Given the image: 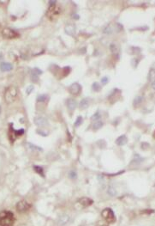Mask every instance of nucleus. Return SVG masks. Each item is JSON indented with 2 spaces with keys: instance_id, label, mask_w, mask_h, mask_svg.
I'll use <instances>...</instances> for the list:
<instances>
[{
  "instance_id": "1",
  "label": "nucleus",
  "mask_w": 155,
  "mask_h": 226,
  "mask_svg": "<svg viewBox=\"0 0 155 226\" xmlns=\"http://www.w3.org/2000/svg\"><path fill=\"white\" fill-rule=\"evenodd\" d=\"M15 216L11 211H3L0 212V226H13Z\"/></svg>"
},
{
  "instance_id": "2",
  "label": "nucleus",
  "mask_w": 155,
  "mask_h": 226,
  "mask_svg": "<svg viewBox=\"0 0 155 226\" xmlns=\"http://www.w3.org/2000/svg\"><path fill=\"white\" fill-rule=\"evenodd\" d=\"M17 90L15 87L10 86L5 90L4 92V99L7 103H12L14 102L17 98Z\"/></svg>"
},
{
  "instance_id": "3",
  "label": "nucleus",
  "mask_w": 155,
  "mask_h": 226,
  "mask_svg": "<svg viewBox=\"0 0 155 226\" xmlns=\"http://www.w3.org/2000/svg\"><path fill=\"white\" fill-rule=\"evenodd\" d=\"M59 14H60V8L57 5H56V3H54V4H51V6L49 7L46 12V17L50 20L53 21L58 17Z\"/></svg>"
},
{
  "instance_id": "4",
  "label": "nucleus",
  "mask_w": 155,
  "mask_h": 226,
  "mask_svg": "<svg viewBox=\"0 0 155 226\" xmlns=\"http://www.w3.org/2000/svg\"><path fill=\"white\" fill-rule=\"evenodd\" d=\"M101 215L103 218L105 220V222L108 224H113L116 221V217L114 214L113 211L111 208H105L102 211Z\"/></svg>"
},
{
  "instance_id": "5",
  "label": "nucleus",
  "mask_w": 155,
  "mask_h": 226,
  "mask_svg": "<svg viewBox=\"0 0 155 226\" xmlns=\"http://www.w3.org/2000/svg\"><path fill=\"white\" fill-rule=\"evenodd\" d=\"M24 133V129H20L18 131H15V130L13 129V125L10 124V132H9V138L11 140V142L13 143L15 141V139L16 138H18L19 136L22 135Z\"/></svg>"
},
{
  "instance_id": "6",
  "label": "nucleus",
  "mask_w": 155,
  "mask_h": 226,
  "mask_svg": "<svg viewBox=\"0 0 155 226\" xmlns=\"http://www.w3.org/2000/svg\"><path fill=\"white\" fill-rule=\"evenodd\" d=\"M31 208V205L26 200H21L16 204V210L19 212H25Z\"/></svg>"
},
{
  "instance_id": "7",
  "label": "nucleus",
  "mask_w": 155,
  "mask_h": 226,
  "mask_svg": "<svg viewBox=\"0 0 155 226\" xmlns=\"http://www.w3.org/2000/svg\"><path fill=\"white\" fill-rule=\"evenodd\" d=\"M2 35L4 38L7 39H14V38H16L18 36L16 32H15L13 29L11 28H5L3 29V32H2Z\"/></svg>"
},
{
  "instance_id": "8",
  "label": "nucleus",
  "mask_w": 155,
  "mask_h": 226,
  "mask_svg": "<svg viewBox=\"0 0 155 226\" xmlns=\"http://www.w3.org/2000/svg\"><path fill=\"white\" fill-rule=\"evenodd\" d=\"M81 91H82V86L78 83H74L70 86V92L71 93V95H76L80 94Z\"/></svg>"
},
{
  "instance_id": "9",
  "label": "nucleus",
  "mask_w": 155,
  "mask_h": 226,
  "mask_svg": "<svg viewBox=\"0 0 155 226\" xmlns=\"http://www.w3.org/2000/svg\"><path fill=\"white\" fill-rule=\"evenodd\" d=\"M34 123L40 127H43V126H48V120L45 117H36L34 119Z\"/></svg>"
},
{
  "instance_id": "10",
  "label": "nucleus",
  "mask_w": 155,
  "mask_h": 226,
  "mask_svg": "<svg viewBox=\"0 0 155 226\" xmlns=\"http://www.w3.org/2000/svg\"><path fill=\"white\" fill-rule=\"evenodd\" d=\"M42 74V71H40L39 68H33L31 70V79L33 82L36 83L39 80V76Z\"/></svg>"
},
{
  "instance_id": "11",
  "label": "nucleus",
  "mask_w": 155,
  "mask_h": 226,
  "mask_svg": "<svg viewBox=\"0 0 155 226\" xmlns=\"http://www.w3.org/2000/svg\"><path fill=\"white\" fill-rule=\"evenodd\" d=\"M64 31L69 35H75L76 32V28L74 24H68L64 28Z\"/></svg>"
},
{
  "instance_id": "12",
  "label": "nucleus",
  "mask_w": 155,
  "mask_h": 226,
  "mask_svg": "<svg viewBox=\"0 0 155 226\" xmlns=\"http://www.w3.org/2000/svg\"><path fill=\"white\" fill-rule=\"evenodd\" d=\"M78 202L80 203L81 205H82V206H85V207H87V206H90L93 203V201L91 200V199L89 198H87V197H83V198H81L80 200H78Z\"/></svg>"
},
{
  "instance_id": "13",
  "label": "nucleus",
  "mask_w": 155,
  "mask_h": 226,
  "mask_svg": "<svg viewBox=\"0 0 155 226\" xmlns=\"http://www.w3.org/2000/svg\"><path fill=\"white\" fill-rule=\"evenodd\" d=\"M66 105L70 110H74L77 106V101L73 98H69L66 101Z\"/></svg>"
},
{
  "instance_id": "14",
  "label": "nucleus",
  "mask_w": 155,
  "mask_h": 226,
  "mask_svg": "<svg viewBox=\"0 0 155 226\" xmlns=\"http://www.w3.org/2000/svg\"><path fill=\"white\" fill-rule=\"evenodd\" d=\"M89 105H90V99L84 98L80 101V103H79V108H80L82 110H84V109H87V108L89 107Z\"/></svg>"
},
{
  "instance_id": "15",
  "label": "nucleus",
  "mask_w": 155,
  "mask_h": 226,
  "mask_svg": "<svg viewBox=\"0 0 155 226\" xmlns=\"http://www.w3.org/2000/svg\"><path fill=\"white\" fill-rule=\"evenodd\" d=\"M13 66H12L11 64L7 63V62H2L0 64V69H1L2 72H10L12 70Z\"/></svg>"
},
{
  "instance_id": "16",
  "label": "nucleus",
  "mask_w": 155,
  "mask_h": 226,
  "mask_svg": "<svg viewBox=\"0 0 155 226\" xmlns=\"http://www.w3.org/2000/svg\"><path fill=\"white\" fill-rule=\"evenodd\" d=\"M127 141H128L127 137L125 136V135H122V136L118 137V138H117V140H116V144H117V145L122 146V145H124L125 144L127 143Z\"/></svg>"
},
{
  "instance_id": "17",
  "label": "nucleus",
  "mask_w": 155,
  "mask_h": 226,
  "mask_svg": "<svg viewBox=\"0 0 155 226\" xmlns=\"http://www.w3.org/2000/svg\"><path fill=\"white\" fill-rule=\"evenodd\" d=\"M103 125H104L103 121H102L101 120H97V121H93L92 127L93 130H99L103 126Z\"/></svg>"
},
{
  "instance_id": "18",
  "label": "nucleus",
  "mask_w": 155,
  "mask_h": 226,
  "mask_svg": "<svg viewBox=\"0 0 155 226\" xmlns=\"http://www.w3.org/2000/svg\"><path fill=\"white\" fill-rule=\"evenodd\" d=\"M69 221H70V218H69L68 216H66V215H63V216L60 217L58 219V223H59V225H65V224H67Z\"/></svg>"
},
{
  "instance_id": "19",
  "label": "nucleus",
  "mask_w": 155,
  "mask_h": 226,
  "mask_svg": "<svg viewBox=\"0 0 155 226\" xmlns=\"http://www.w3.org/2000/svg\"><path fill=\"white\" fill-rule=\"evenodd\" d=\"M148 80L150 81V83H154L155 82V70L152 69L149 72V75H148Z\"/></svg>"
},
{
  "instance_id": "20",
  "label": "nucleus",
  "mask_w": 155,
  "mask_h": 226,
  "mask_svg": "<svg viewBox=\"0 0 155 226\" xmlns=\"http://www.w3.org/2000/svg\"><path fill=\"white\" fill-rule=\"evenodd\" d=\"M100 113H99V112H96V113H94V114L93 115L92 117H91V120L93 122V121H97V120H100Z\"/></svg>"
},
{
  "instance_id": "21",
  "label": "nucleus",
  "mask_w": 155,
  "mask_h": 226,
  "mask_svg": "<svg viewBox=\"0 0 155 226\" xmlns=\"http://www.w3.org/2000/svg\"><path fill=\"white\" fill-rule=\"evenodd\" d=\"M33 169H34V170L36 171V173L40 174V175H41L42 177H44V176H45V175H44V170H43V169H42V168H40V167H39V166H34V167H33Z\"/></svg>"
},
{
  "instance_id": "22",
  "label": "nucleus",
  "mask_w": 155,
  "mask_h": 226,
  "mask_svg": "<svg viewBox=\"0 0 155 226\" xmlns=\"http://www.w3.org/2000/svg\"><path fill=\"white\" fill-rule=\"evenodd\" d=\"M46 100H47L46 95H40L37 97V101H39V102H45Z\"/></svg>"
},
{
  "instance_id": "23",
  "label": "nucleus",
  "mask_w": 155,
  "mask_h": 226,
  "mask_svg": "<svg viewBox=\"0 0 155 226\" xmlns=\"http://www.w3.org/2000/svg\"><path fill=\"white\" fill-rule=\"evenodd\" d=\"M141 161H143V159L141 158V156H140L139 155L135 154V157H134V163H137V164H139V163H141Z\"/></svg>"
},
{
  "instance_id": "24",
  "label": "nucleus",
  "mask_w": 155,
  "mask_h": 226,
  "mask_svg": "<svg viewBox=\"0 0 155 226\" xmlns=\"http://www.w3.org/2000/svg\"><path fill=\"white\" fill-rule=\"evenodd\" d=\"M28 147L31 149L32 151H42V149L40 148V147L36 146V145H33V144H31V143H28Z\"/></svg>"
},
{
  "instance_id": "25",
  "label": "nucleus",
  "mask_w": 155,
  "mask_h": 226,
  "mask_svg": "<svg viewBox=\"0 0 155 226\" xmlns=\"http://www.w3.org/2000/svg\"><path fill=\"white\" fill-rule=\"evenodd\" d=\"M142 99H143V98H142L141 96H140V95H139V96H137V97H135V101H134V106L136 107L137 105L140 104V103L142 101Z\"/></svg>"
},
{
  "instance_id": "26",
  "label": "nucleus",
  "mask_w": 155,
  "mask_h": 226,
  "mask_svg": "<svg viewBox=\"0 0 155 226\" xmlns=\"http://www.w3.org/2000/svg\"><path fill=\"white\" fill-rule=\"evenodd\" d=\"M82 121H83V119H82V116H78V118L76 119V120H75V127H77V126H81L82 123Z\"/></svg>"
},
{
  "instance_id": "27",
  "label": "nucleus",
  "mask_w": 155,
  "mask_h": 226,
  "mask_svg": "<svg viewBox=\"0 0 155 226\" xmlns=\"http://www.w3.org/2000/svg\"><path fill=\"white\" fill-rule=\"evenodd\" d=\"M108 193L111 195V196H115V195L117 194V192H116V190L114 189V188L110 187V188L108 189Z\"/></svg>"
},
{
  "instance_id": "28",
  "label": "nucleus",
  "mask_w": 155,
  "mask_h": 226,
  "mask_svg": "<svg viewBox=\"0 0 155 226\" xmlns=\"http://www.w3.org/2000/svg\"><path fill=\"white\" fill-rule=\"evenodd\" d=\"M92 89L94 91H99V90H100V86H99V83H93V85H92Z\"/></svg>"
},
{
  "instance_id": "29",
  "label": "nucleus",
  "mask_w": 155,
  "mask_h": 226,
  "mask_svg": "<svg viewBox=\"0 0 155 226\" xmlns=\"http://www.w3.org/2000/svg\"><path fill=\"white\" fill-rule=\"evenodd\" d=\"M110 49H111V51H112V53H117V47L115 44H111Z\"/></svg>"
},
{
  "instance_id": "30",
  "label": "nucleus",
  "mask_w": 155,
  "mask_h": 226,
  "mask_svg": "<svg viewBox=\"0 0 155 226\" xmlns=\"http://www.w3.org/2000/svg\"><path fill=\"white\" fill-rule=\"evenodd\" d=\"M69 176H70V178H71V179H75L76 178V173H75V171H70V174H69Z\"/></svg>"
},
{
  "instance_id": "31",
  "label": "nucleus",
  "mask_w": 155,
  "mask_h": 226,
  "mask_svg": "<svg viewBox=\"0 0 155 226\" xmlns=\"http://www.w3.org/2000/svg\"><path fill=\"white\" fill-rule=\"evenodd\" d=\"M33 88H34V87H33V85H30V86L28 87L27 90H26V92H27L28 95H29L30 93H32V91L33 90Z\"/></svg>"
},
{
  "instance_id": "32",
  "label": "nucleus",
  "mask_w": 155,
  "mask_h": 226,
  "mask_svg": "<svg viewBox=\"0 0 155 226\" xmlns=\"http://www.w3.org/2000/svg\"><path fill=\"white\" fill-rule=\"evenodd\" d=\"M108 80L109 79H108V77H107V76H104V77L101 79V83H102V84H104V85L106 84V83H108Z\"/></svg>"
},
{
  "instance_id": "33",
  "label": "nucleus",
  "mask_w": 155,
  "mask_h": 226,
  "mask_svg": "<svg viewBox=\"0 0 155 226\" xmlns=\"http://www.w3.org/2000/svg\"><path fill=\"white\" fill-rule=\"evenodd\" d=\"M96 226H108V225H105V224L103 223V222H99V223L96 225Z\"/></svg>"
},
{
  "instance_id": "34",
  "label": "nucleus",
  "mask_w": 155,
  "mask_h": 226,
  "mask_svg": "<svg viewBox=\"0 0 155 226\" xmlns=\"http://www.w3.org/2000/svg\"><path fill=\"white\" fill-rule=\"evenodd\" d=\"M151 85H152V88L155 90V82H154V83H151Z\"/></svg>"
},
{
  "instance_id": "35",
  "label": "nucleus",
  "mask_w": 155,
  "mask_h": 226,
  "mask_svg": "<svg viewBox=\"0 0 155 226\" xmlns=\"http://www.w3.org/2000/svg\"><path fill=\"white\" fill-rule=\"evenodd\" d=\"M73 17H75V18L78 19V18H79V16H77V15H75V14H74V15H73Z\"/></svg>"
},
{
  "instance_id": "36",
  "label": "nucleus",
  "mask_w": 155,
  "mask_h": 226,
  "mask_svg": "<svg viewBox=\"0 0 155 226\" xmlns=\"http://www.w3.org/2000/svg\"><path fill=\"white\" fill-rule=\"evenodd\" d=\"M153 136H154V138H155V132H154V134H153Z\"/></svg>"
},
{
  "instance_id": "37",
  "label": "nucleus",
  "mask_w": 155,
  "mask_h": 226,
  "mask_svg": "<svg viewBox=\"0 0 155 226\" xmlns=\"http://www.w3.org/2000/svg\"><path fill=\"white\" fill-rule=\"evenodd\" d=\"M0 113H1V108H0Z\"/></svg>"
}]
</instances>
